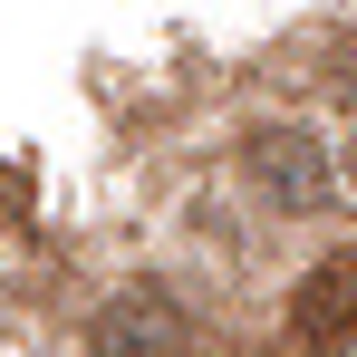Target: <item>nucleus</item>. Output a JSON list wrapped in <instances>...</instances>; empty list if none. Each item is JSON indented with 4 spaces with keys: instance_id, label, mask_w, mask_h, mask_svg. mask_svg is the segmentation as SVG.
Here are the masks:
<instances>
[{
    "instance_id": "f257e3e1",
    "label": "nucleus",
    "mask_w": 357,
    "mask_h": 357,
    "mask_svg": "<svg viewBox=\"0 0 357 357\" xmlns=\"http://www.w3.org/2000/svg\"><path fill=\"white\" fill-rule=\"evenodd\" d=\"M241 165H251V183H261L280 213H319V203H328V155H319L299 126H261V135L241 145Z\"/></svg>"
},
{
    "instance_id": "f03ea898",
    "label": "nucleus",
    "mask_w": 357,
    "mask_h": 357,
    "mask_svg": "<svg viewBox=\"0 0 357 357\" xmlns=\"http://www.w3.org/2000/svg\"><path fill=\"white\" fill-rule=\"evenodd\" d=\"M290 338L299 348H348L357 338V251H328L290 290Z\"/></svg>"
},
{
    "instance_id": "7ed1b4c3",
    "label": "nucleus",
    "mask_w": 357,
    "mask_h": 357,
    "mask_svg": "<svg viewBox=\"0 0 357 357\" xmlns=\"http://www.w3.org/2000/svg\"><path fill=\"white\" fill-rule=\"evenodd\" d=\"M87 338H97V357H155V348H183V309H165V299H116Z\"/></svg>"
},
{
    "instance_id": "20e7f679",
    "label": "nucleus",
    "mask_w": 357,
    "mask_h": 357,
    "mask_svg": "<svg viewBox=\"0 0 357 357\" xmlns=\"http://www.w3.org/2000/svg\"><path fill=\"white\" fill-rule=\"evenodd\" d=\"M348 174H357V155H348Z\"/></svg>"
}]
</instances>
